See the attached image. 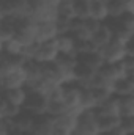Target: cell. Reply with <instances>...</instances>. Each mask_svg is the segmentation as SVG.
Returning a JSON list of instances; mask_svg holds the SVG:
<instances>
[{"label": "cell", "instance_id": "obj_1", "mask_svg": "<svg viewBox=\"0 0 134 135\" xmlns=\"http://www.w3.org/2000/svg\"><path fill=\"white\" fill-rule=\"evenodd\" d=\"M32 17V6L29 0H2L0 2V19L24 21Z\"/></svg>", "mask_w": 134, "mask_h": 135}, {"label": "cell", "instance_id": "obj_2", "mask_svg": "<svg viewBox=\"0 0 134 135\" xmlns=\"http://www.w3.org/2000/svg\"><path fill=\"white\" fill-rule=\"evenodd\" d=\"M73 135H101L96 110H84L79 113V123Z\"/></svg>", "mask_w": 134, "mask_h": 135}, {"label": "cell", "instance_id": "obj_3", "mask_svg": "<svg viewBox=\"0 0 134 135\" xmlns=\"http://www.w3.org/2000/svg\"><path fill=\"white\" fill-rule=\"evenodd\" d=\"M25 85H27L25 66L13 68L8 72L0 74V86H2V91L13 90V88H24Z\"/></svg>", "mask_w": 134, "mask_h": 135}, {"label": "cell", "instance_id": "obj_4", "mask_svg": "<svg viewBox=\"0 0 134 135\" xmlns=\"http://www.w3.org/2000/svg\"><path fill=\"white\" fill-rule=\"evenodd\" d=\"M100 52L106 63H120V61H125L128 58L126 42L122 39H117V38H114Z\"/></svg>", "mask_w": 134, "mask_h": 135}, {"label": "cell", "instance_id": "obj_5", "mask_svg": "<svg viewBox=\"0 0 134 135\" xmlns=\"http://www.w3.org/2000/svg\"><path fill=\"white\" fill-rule=\"evenodd\" d=\"M24 110L35 115L36 118L47 115V110H49L47 96L43 93H38V91H29V98L24 104Z\"/></svg>", "mask_w": 134, "mask_h": 135}, {"label": "cell", "instance_id": "obj_6", "mask_svg": "<svg viewBox=\"0 0 134 135\" xmlns=\"http://www.w3.org/2000/svg\"><path fill=\"white\" fill-rule=\"evenodd\" d=\"M36 28H38V24H35L32 19L19 21L17 22V27H16V39L24 47L38 42L36 41Z\"/></svg>", "mask_w": 134, "mask_h": 135}, {"label": "cell", "instance_id": "obj_7", "mask_svg": "<svg viewBox=\"0 0 134 135\" xmlns=\"http://www.w3.org/2000/svg\"><path fill=\"white\" fill-rule=\"evenodd\" d=\"M60 57V50L57 47L55 41H47V42H39L35 61L43 63V65H52L59 60Z\"/></svg>", "mask_w": 134, "mask_h": 135}, {"label": "cell", "instance_id": "obj_8", "mask_svg": "<svg viewBox=\"0 0 134 135\" xmlns=\"http://www.w3.org/2000/svg\"><path fill=\"white\" fill-rule=\"evenodd\" d=\"M81 101H82V88L79 85H76V83L65 85V98H63V102L66 105L68 112L81 113L82 112Z\"/></svg>", "mask_w": 134, "mask_h": 135}, {"label": "cell", "instance_id": "obj_9", "mask_svg": "<svg viewBox=\"0 0 134 135\" xmlns=\"http://www.w3.org/2000/svg\"><path fill=\"white\" fill-rule=\"evenodd\" d=\"M35 123H36V116L22 110L14 119H11V124H13V129L16 134H22V135H30L32 131L35 127Z\"/></svg>", "mask_w": 134, "mask_h": 135}, {"label": "cell", "instance_id": "obj_10", "mask_svg": "<svg viewBox=\"0 0 134 135\" xmlns=\"http://www.w3.org/2000/svg\"><path fill=\"white\" fill-rule=\"evenodd\" d=\"M25 72H27V90H35L44 79V65L38 61H29L25 65Z\"/></svg>", "mask_w": 134, "mask_h": 135}, {"label": "cell", "instance_id": "obj_11", "mask_svg": "<svg viewBox=\"0 0 134 135\" xmlns=\"http://www.w3.org/2000/svg\"><path fill=\"white\" fill-rule=\"evenodd\" d=\"M35 24H43V22H55L59 19V11H57V6H52V5H41L39 8H36L32 11V17Z\"/></svg>", "mask_w": 134, "mask_h": 135}, {"label": "cell", "instance_id": "obj_12", "mask_svg": "<svg viewBox=\"0 0 134 135\" xmlns=\"http://www.w3.org/2000/svg\"><path fill=\"white\" fill-rule=\"evenodd\" d=\"M112 39H114V30H112V27L106 22V24H102L100 28H98V32L93 35L92 44H93V47L100 52V50H102Z\"/></svg>", "mask_w": 134, "mask_h": 135}, {"label": "cell", "instance_id": "obj_13", "mask_svg": "<svg viewBox=\"0 0 134 135\" xmlns=\"http://www.w3.org/2000/svg\"><path fill=\"white\" fill-rule=\"evenodd\" d=\"M60 36L57 28V21L55 22H43L38 24L36 28V41L38 42H47V41H55Z\"/></svg>", "mask_w": 134, "mask_h": 135}, {"label": "cell", "instance_id": "obj_14", "mask_svg": "<svg viewBox=\"0 0 134 135\" xmlns=\"http://www.w3.org/2000/svg\"><path fill=\"white\" fill-rule=\"evenodd\" d=\"M96 115L98 116H122L120 115V98L114 94L106 102H102L96 108Z\"/></svg>", "mask_w": 134, "mask_h": 135}, {"label": "cell", "instance_id": "obj_15", "mask_svg": "<svg viewBox=\"0 0 134 135\" xmlns=\"http://www.w3.org/2000/svg\"><path fill=\"white\" fill-rule=\"evenodd\" d=\"M2 98L6 99L10 104L13 105H17V107H22L24 108V104L29 98V90L24 86V88H13V90H5L2 91Z\"/></svg>", "mask_w": 134, "mask_h": 135}, {"label": "cell", "instance_id": "obj_16", "mask_svg": "<svg viewBox=\"0 0 134 135\" xmlns=\"http://www.w3.org/2000/svg\"><path fill=\"white\" fill-rule=\"evenodd\" d=\"M79 63L85 65L87 68H90V69L95 71V72H98L101 68L106 65V61H104L101 52H98V50H95V52H87V54L79 55Z\"/></svg>", "mask_w": 134, "mask_h": 135}, {"label": "cell", "instance_id": "obj_17", "mask_svg": "<svg viewBox=\"0 0 134 135\" xmlns=\"http://www.w3.org/2000/svg\"><path fill=\"white\" fill-rule=\"evenodd\" d=\"M114 94L118 98H128V96H134V74L123 77L120 80H117L115 88H114Z\"/></svg>", "mask_w": 134, "mask_h": 135}, {"label": "cell", "instance_id": "obj_18", "mask_svg": "<svg viewBox=\"0 0 134 135\" xmlns=\"http://www.w3.org/2000/svg\"><path fill=\"white\" fill-rule=\"evenodd\" d=\"M93 21H98L101 24H106L110 16H109V8L106 0H93L92 2V17Z\"/></svg>", "mask_w": 134, "mask_h": 135}, {"label": "cell", "instance_id": "obj_19", "mask_svg": "<svg viewBox=\"0 0 134 135\" xmlns=\"http://www.w3.org/2000/svg\"><path fill=\"white\" fill-rule=\"evenodd\" d=\"M98 116V115H96ZM122 116H98V126L101 135H109L120 127Z\"/></svg>", "mask_w": 134, "mask_h": 135}, {"label": "cell", "instance_id": "obj_20", "mask_svg": "<svg viewBox=\"0 0 134 135\" xmlns=\"http://www.w3.org/2000/svg\"><path fill=\"white\" fill-rule=\"evenodd\" d=\"M55 42L60 50V55H77L76 54V39L73 35H60L55 39Z\"/></svg>", "mask_w": 134, "mask_h": 135}, {"label": "cell", "instance_id": "obj_21", "mask_svg": "<svg viewBox=\"0 0 134 135\" xmlns=\"http://www.w3.org/2000/svg\"><path fill=\"white\" fill-rule=\"evenodd\" d=\"M16 27L17 22L11 19H2L0 24V42H6L16 38Z\"/></svg>", "mask_w": 134, "mask_h": 135}, {"label": "cell", "instance_id": "obj_22", "mask_svg": "<svg viewBox=\"0 0 134 135\" xmlns=\"http://www.w3.org/2000/svg\"><path fill=\"white\" fill-rule=\"evenodd\" d=\"M74 17L77 21H87L92 17V2L90 0H76Z\"/></svg>", "mask_w": 134, "mask_h": 135}, {"label": "cell", "instance_id": "obj_23", "mask_svg": "<svg viewBox=\"0 0 134 135\" xmlns=\"http://www.w3.org/2000/svg\"><path fill=\"white\" fill-rule=\"evenodd\" d=\"M22 110H24L22 107L13 105V104H10L6 99L2 98V102H0V118H2V119H8V121H11V119H14Z\"/></svg>", "mask_w": 134, "mask_h": 135}, {"label": "cell", "instance_id": "obj_24", "mask_svg": "<svg viewBox=\"0 0 134 135\" xmlns=\"http://www.w3.org/2000/svg\"><path fill=\"white\" fill-rule=\"evenodd\" d=\"M82 112L84 110H96L98 108V99L93 88H82V101H81Z\"/></svg>", "mask_w": 134, "mask_h": 135}, {"label": "cell", "instance_id": "obj_25", "mask_svg": "<svg viewBox=\"0 0 134 135\" xmlns=\"http://www.w3.org/2000/svg\"><path fill=\"white\" fill-rule=\"evenodd\" d=\"M109 8L110 19H120L123 14H126V0H106Z\"/></svg>", "mask_w": 134, "mask_h": 135}, {"label": "cell", "instance_id": "obj_26", "mask_svg": "<svg viewBox=\"0 0 134 135\" xmlns=\"http://www.w3.org/2000/svg\"><path fill=\"white\" fill-rule=\"evenodd\" d=\"M0 50H2V54H8V55H22L24 54V46L14 38L11 41L0 42Z\"/></svg>", "mask_w": 134, "mask_h": 135}, {"label": "cell", "instance_id": "obj_27", "mask_svg": "<svg viewBox=\"0 0 134 135\" xmlns=\"http://www.w3.org/2000/svg\"><path fill=\"white\" fill-rule=\"evenodd\" d=\"M74 5H76V0H60V3L57 5L59 17L76 19L74 17Z\"/></svg>", "mask_w": 134, "mask_h": 135}, {"label": "cell", "instance_id": "obj_28", "mask_svg": "<svg viewBox=\"0 0 134 135\" xmlns=\"http://www.w3.org/2000/svg\"><path fill=\"white\" fill-rule=\"evenodd\" d=\"M120 115L122 118L134 116V96L120 98Z\"/></svg>", "mask_w": 134, "mask_h": 135}, {"label": "cell", "instance_id": "obj_29", "mask_svg": "<svg viewBox=\"0 0 134 135\" xmlns=\"http://www.w3.org/2000/svg\"><path fill=\"white\" fill-rule=\"evenodd\" d=\"M66 105L63 101H49V110H47V115L51 116H60L63 113H66Z\"/></svg>", "mask_w": 134, "mask_h": 135}, {"label": "cell", "instance_id": "obj_30", "mask_svg": "<svg viewBox=\"0 0 134 135\" xmlns=\"http://www.w3.org/2000/svg\"><path fill=\"white\" fill-rule=\"evenodd\" d=\"M118 132H120L122 135H134V116L122 118Z\"/></svg>", "mask_w": 134, "mask_h": 135}, {"label": "cell", "instance_id": "obj_31", "mask_svg": "<svg viewBox=\"0 0 134 135\" xmlns=\"http://www.w3.org/2000/svg\"><path fill=\"white\" fill-rule=\"evenodd\" d=\"M74 25V19H66V17H59L57 19V28L60 35H71Z\"/></svg>", "mask_w": 134, "mask_h": 135}, {"label": "cell", "instance_id": "obj_32", "mask_svg": "<svg viewBox=\"0 0 134 135\" xmlns=\"http://www.w3.org/2000/svg\"><path fill=\"white\" fill-rule=\"evenodd\" d=\"M54 124H55V123H54ZM52 135H73V131H69L66 127H62V126H54Z\"/></svg>", "mask_w": 134, "mask_h": 135}, {"label": "cell", "instance_id": "obj_33", "mask_svg": "<svg viewBox=\"0 0 134 135\" xmlns=\"http://www.w3.org/2000/svg\"><path fill=\"white\" fill-rule=\"evenodd\" d=\"M126 49H128V57H134V33L126 42Z\"/></svg>", "mask_w": 134, "mask_h": 135}, {"label": "cell", "instance_id": "obj_34", "mask_svg": "<svg viewBox=\"0 0 134 135\" xmlns=\"http://www.w3.org/2000/svg\"><path fill=\"white\" fill-rule=\"evenodd\" d=\"M126 65L129 68V71L134 74V57H128V58H126Z\"/></svg>", "mask_w": 134, "mask_h": 135}, {"label": "cell", "instance_id": "obj_35", "mask_svg": "<svg viewBox=\"0 0 134 135\" xmlns=\"http://www.w3.org/2000/svg\"><path fill=\"white\" fill-rule=\"evenodd\" d=\"M44 3H47V5H52V6H57V5L60 3V0H44Z\"/></svg>", "mask_w": 134, "mask_h": 135}, {"label": "cell", "instance_id": "obj_36", "mask_svg": "<svg viewBox=\"0 0 134 135\" xmlns=\"http://www.w3.org/2000/svg\"><path fill=\"white\" fill-rule=\"evenodd\" d=\"M90 2H93V0H90Z\"/></svg>", "mask_w": 134, "mask_h": 135}]
</instances>
